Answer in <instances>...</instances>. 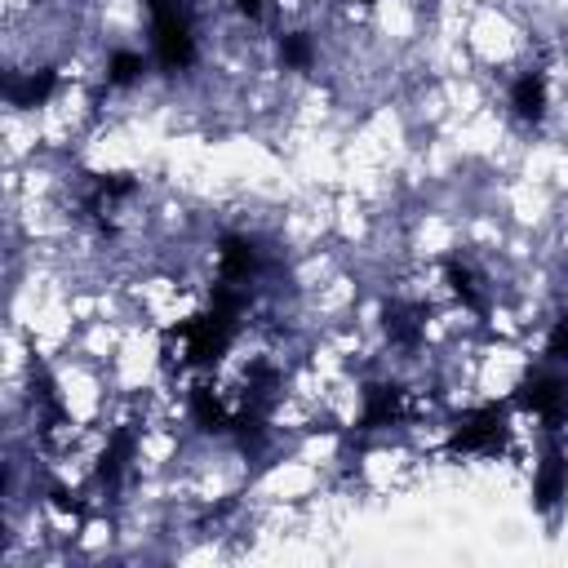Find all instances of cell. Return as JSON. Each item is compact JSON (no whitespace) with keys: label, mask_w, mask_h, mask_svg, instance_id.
<instances>
[{"label":"cell","mask_w":568,"mask_h":568,"mask_svg":"<svg viewBox=\"0 0 568 568\" xmlns=\"http://www.w3.org/2000/svg\"><path fill=\"white\" fill-rule=\"evenodd\" d=\"M501 439H506V422H501V408H475L470 417H462L457 422V430H453V439H448V448L453 453H497L501 448Z\"/></svg>","instance_id":"cell-1"},{"label":"cell","mask_w":568,"mask_h":568,"mask_svg":"<svg viewBox=\"0 0 568 568\" xmlns=\"http://www.w3.org/2000/svg\"><path fill=\"white\" fill-rule=\"evenodd\" d=\"M546 71H524L515 84H510V111L524 120V124H541L546 120Z\"/></svg>","instance_id":"cell-2"},{"label":"cell","mask_w":568,"mask_h":568,"mask_svg":"<svg viewBox=\"0 0 568 568\" xmlns=\"http://www.w3.org/2000/svg\"><path fill=\"white\" fill-rule=\"evenodd\" d=\"M564 493H568V462H564L559 448H550L546 462L537 466V501L541 506H555Z\"/></svg>","instance_id":"cell-3"},{"label":"cell","mask_w":568,"mask_h":568,"mask_svg":"<svg viewBox=\"0 0 568 568\" xmlns=\"http://www.w3.org/2000/svg\"><path fill=\"white\" fill-rule=\"evenodd\" d=\"M142 71H146V58H142V53L115 49V53L106 58V89H129V84L142 80Z\"/></svg>","instance_id":"cell-4"},{"label":"cell","mask_w":568,"mask_h":568,"mask_svg":"<svg viewBox=\"0 0 568 568\" xmlns=\"http://www.w3.org/2000/svg\"><path fill=\"white\" fill-rule=\"evenodd\" d=\"M546 359H555V364H564V359H568V315H559V320L550 324V337H546Z\"/></svg>","instance_id":"cell-5"}]
</instances>
